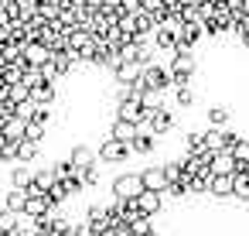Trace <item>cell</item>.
Instances as JSON below:
<instances>
[{
	"label": "cell",
	"mask_w": 249,
	"mask_h": 236,
	"mask_svg": "<svg viewBox=\"0 0 249 236\" xmlns=\"http://www.w3.org/2000/svg\"><path fill=\"white\" fill-rule=\"evenodd\" d=\"M140 103H143V110H147V113L160 110V106H164V89H154V86L140 89Z\"/></svg>",
	"instance_id": "obj_22"
},
{
	"label": "cell",
	"mask_w": 249,
	"mask_h": 236,
	"mask_svg": "<svg viewBox=\"0 0 249 236\" xmlns=\"http://www.w3.org/2000/svg\"><path fill=\"white\" fill-rule=\"evenodd\" d=\"M120 11L123 14H140L143 7H140V0H120Z\"/></svg>",
	"instance_id": "obj_32"
},
{
	"label": "cell",
	"mask_w": 249,
	"mask_h": 236,
	"mask_svg": "<svg viewBox=\"0 0 249 236\" xmlns=\"http://www.w3.org/2000/svg\"><path fill=\"white\" fill-rule=\"evenodd\" d=\"M99 161L103 164H123V161H130V144H123V140H116V137H109V130H106V140L99 144Z\"/></svg>",
	"instance_id": "obj_2"
},
{
	"label": "cell",
	"mask_w": 249,
	"mask_h": 236,
	"mask_svg": "<svg viewBox=\"0 0 249 236\" xmlns=\"http://www.w3.org/2000/svg\"><path fill=\"white\" fill-rule=\"evenodd\" d=\"M137 134H140V127L130 123V120H120V117H116V120L109 123V137H116V140H123V144H133Z\"/></svg>",
	"instance_id": "obj_14"
},
{
	"label": "cell",
	"mask_w": 249,
	"mask_h": 236,
	"mask_svg": "<svg viewBox=\"0 0 249 236\" xmlns=\"http://www.w3.org/2000/svg\"><path fill=\"white\" fill-rule=\"evenodd\" d=\"M113 82H120V86H130V82H137V76H140V65L137 62H126V59H120L113 69Z\"/></svg>",
	"instance_id": "obj_13"
},
{
	"label": "cell",
	"mask_w": 249,
	"mask_h": 236,
	"mask_svg": "<svg viewBox=\"0 0 249 236\" xmlns=\"http://www.w3.org/2000/svg\"><path fill=\"white\" fill-rule=\"evenodd\" d=\"M38 154H41V144H35V140H18V161L21 164H35L38 161Z\"/></svg>",
	"instance_id": "obj_24"
},
{
	"label": "cell",
	"mask_w": 249,
	"mask_h": 236,
	"mask_svg": "<svg viewBox=\"0 0 249 236\" xmlns=\"http://www.w3.org/2000/svg\"><path fill=\"white\" fill-rule=\"evenodd\" d=\"M31 99L38 103V106H52L55 99H58V89H55V82H38V86H31Z\"/></svg>",
	"instance_id": "obj_16"
},
{
	"label": "cell",
	"mask_w": 249,
	"mask_h": 236,
	"mask_svg": "<svg viewBox=\"0 0 249 236\" xmlns=\"http://www.w3.org/2000/svg\"><path fill=\"white\" fill-rule=\"evenodd\" d=\"M116 117L120 120H130V123H137V127H147V110H143V103H140V93H133V96H123V99H116Z\"/></svg>",
	"instance_id": "obj_1"
},
{
	"label": "cell",
	"mask_w": 249,
	"mask_h": 236,
	"mask_svg": "<svg viewBox=\"0 0 249 236\" xmlns=\"http://www.w3.org/2000/svg\"><path fill=\"white\" fill-rule=\"evenodd\" d=\"M21 59H24V65H45V62L52 59V48H48L45 41H28V45L21 48Z\"/></svg>",
	"instance_id": "obj_9"
},
{
	"label": "cell",
	"mask_w": 249,
	"mask_h": 236,
	"mask_svg": "<svg viewBox=\"0 0 249 236\" xmlns=\"http://www.w3.org/2000/svg\"><path fill=\"white\" fill-rule=\"evenodd\" d=\"M174 106H178V110H191V106H195V89H191L188 82H178V86H174Z\"/></svg>",
	"instance_id": "obj_26"
},
{
	"label": "cell",
	"mask_w": 249,
	"mask_h": 236,
	"mask_svg": "<svg viewBox=\"0 0 249 236\" xmlns=\"http://www.w3.org/2000/svg\"><path fill=\"white\" fill-rule=\"evenodd\" d=\"M116 62H120V48L109 45L106 38H96V48H92V55H89V65H96V69H113Z\"/></svg>",
	"instance_id": "obj_5"
},
{
	"label": "cell",
	"mask_w": 249,
	"mask_h": 236,
	"mask_svg": "<svg viewBox=\"0 0 249 236\" xmlns=\"http://www.w3.org/2000/svg\"><path fill=\"white\" fill-rule=\"evenodd\" d=\"M0 127H4V137H7V140H24V127H28V120L14 113V117H7Z\"/></svg>",
	"instance_id": "obj_19"
},
{
	"label": "cell",
	"mask_w": 249,
	"mask_h": 236,
	"mask_svg": "<svg viewBox=\"0 0 249 236\" xmlns=\"http://www.w3.org/2000/svg\"><path fill=\"white\" fill-rule=\"evenodd\" d=\"M181 147H184V154H201V151H208V147H205V130H188L184 140H181Z\"/></svg>",
	"instance_id": "obj_23"
},
{
	"label": "cell",
	"mask_w": 249,
	"mask_h": 236,
	"mask_svg": "<svg viewBox=\"0 0 249 236\" xmlns=\"http://www.w3.org/2000/svg\"><path fill=\"white\" fill-rule=\"evenodd\" d=\"M157 147H160V137H157V134H150L147 127H140V134H137V137H133V144H130V151H133V154H140V157L157 154Z\"/></svg>",
	"instance_id": "obj_8"
},
{
	"label": "cell",
	"mask_w": 249,
	"mask_h": 236,
	"mask_svg": "<svg viewBox=\"0 0 249 236\" xmlns=\"http://www.w3.org/2000/svg\"><path fill=\"white\" fill-rule=\"evenodd\" d=\"M143 236H160V233H157V229H150V233H143Z\"/></svg>",
	"instance_id": "obj_36"
},
{
	"label": "cell",
	"mask_w": 249,
	"mask_h": 236,
	"mask_svg": "<svg viewBox=\"0 0 249 236\" xmlns=\"http://www.w3.org/2000/svg\"><path fill=\"white\" fill-rule=\"evenodd\" d=\"M140 175H143V188H154V192H164V188H167L164 164H157V168H143Z\"/></svg>",
	"instance_id": "obj_17"
},
{
	"label": "cell",
	"mask_w": 249,
	"mask_h": 236,
	"mask_svg": "<svg viewBox=\"0 0 249 236\" xmlns=\"http://www.w3.org/2000/svg\"><path fill=\"white\" fill-rule=\"evenodd\" d=\"M137 209L147 212V216H160V209H164V195L154 192V188H143V192L137 195Z\"/></svg>",
	"instance_id": "obj_12"
},
{
	"label": "cell",
	"mask_w": 249,
	"mask_h": 236,
	"mask_svg": "<svg viewBox=\"0 0 249 236\" xmlns=\"http://www.w3.org/2000/svg\"><path fill=\"white\" fill-rule=\"evenodd\" d=\"M229 151H232V157L242 164V161H249V137H242V134H235L232 140H229Z\"/></svg>",
	"instance_id": "obj_27"
},
{
	"label": "cell",
	"mask_w": 249,
	"mask_h": 236,
	"mask_svg": "<svg viewBox=\"0 0 249 236\" xmlns=\"http://www.w3.org/2000/svg\"><path fill=\"white\" fill-rule=\"evenodd\" d=\"M208 168H212V175H232V171L239 168V161H235V157H232V151L225 147V151H212Z\"/></svg>",
	"instance_id": "obj_11"
},
{
	"label": "cell",
	"mask_w": 249,
	"mask_h": 236,
	"mask_svg": "<svg viewBox=\"0 0 249 236\" xmlns=\"http://www.w3.org/2000/svg\"><path fill=\"white\" fill-rule=\"evenodd\" d=\"M208 195L212 198H229L232 195V175H212L208 178Z\"/></svg>",
	"instance_id": "obj_18"
},
{
	"label": "cell",
	"mask_w": 249,
	"mask_h": 236,
	"mask_svg": "<svg viewBox=\"0 0 249 236\" xmlns=\"http://www.w3.org/2000/svg\"><path fill=\"white\" fill-rule=\"evenodd\" d=\"M147 130L157 134V137H167V134L174 130V110H167V106L154 110V113L147 117Z\"/></svg>",
	"instance_id": "obj_6"
},
{
	"label": "cell",
	"mask_w": 249,
	"mask_h": 236,
	"mask_svg": "<svg viewBox=\"0 0 249 236\" xmlns=\"http://www.w3.org/2000/svg\"><path fill=\"white\" fill-rule=\"evenodd\" d=\"M35 236H52V233H48L45 226H38V229H35Z\"/></svg>",
	"instance_id": "obj_34"
},
{
	"label": "cell",
	"mask_w": 249,
	"mask_h": 236,
	"mask_svg": "<svg viewBox=\"0 0 249 236\" xmlns=\"http://www.w3.org/2000/svg\"><path fill=\"white\" fill-rule=\"evenodd\" d=\"M31 120H38V123H45V127H52V120H55V113H52V106H38Z\"/></svg>",
	"instance_id": "obj_31"
},
{
	"label": "cell",
	"mask_w": 249,
	"mask_h": 236,
	"mask_svg": "<svg viewBox=\"0 0 249 236\" xmlns=\"http://www.w3.org/2000/svg\"><path fill=\"white\" fill-rule=\"evenodd\" d=\"M232 137H235V130H229V127H208L205 130V147L208 151H225Z\"/></svg>",
	"instance_id": "obj_10"
},
{
	"label": "cell",
	"mask_w": 249,
	"mask_h": 236,
	"mask_svg": "<svg viewBox=\"0 0 249 236\" xmlns=\"http://www.w3.org/2000/svg\"><path fill=\"white\" fill-rule=\"evenodd\" d=\"M99 168H103V161H96L92 168H86V171H79V178H82V185H86V188H99V181H103V175H99Z\"/></svg>",
	"instance_id": "obj_28"
},
{
	"label": "cell",
	"mask_w": 249,
	"mask_h": 236,
	"mask_svg": "<svg viewBox=\"0 0 249 236\" xmlns=\"http://www.w3.org/2000/svg\"><path fill=\"white\" fill-rule=\"evenodd\" d=\"M0 209H4V192H0Z\"/></svg>",
	"instance_id": "obj_37"
},
{
	"label": "cell",
	"mask_w": 249,
	"mask_h": 236,
	"mask_svg": "<svg viewBox=\"0 0 249 236\" xmlns=\"http://www.w3.org/2000/svg\"><path fill=\"white\" fill-rule=\"evenodd\" d=\"M232 198L249 205V171H242V168L232 171Z\"/></svg>",
	"instance_id": "obj_15"
},
{
	"label": "cell",
	"mask_w": 249,
	"mask_h": 236,
	"mask_svg": "<svg viewBox=\"0 0 249 236\" xmlns=\"http://www.w3.org/2000/svg\"><path fill=\"white\" fill-rule=\"evenodd\" d=\"M167 69H171L174 86H178V82H188V79L195 76L198 59H195V52H174V55H171V62H167Z\"/></svg>",
	"instance_id": "obj_3"
},
{
	"label": "cell",
	"mask_w": 249,
	"mask_h": 236,
	"mask_svg": "<svg viewBox=\"0 0 249 236\" xmlns=\"http://www.w3.org/2000/svg\"><path fill=\"white\" fill-rule=\"evenodd\" d=\"M205 120H208V127H229V120H232V110H229V106H222V103H218V106L212 103V106L205 110Z\"/></svg>",
	"instance_id": "obj_20"
},
{
	"label": "cell",
	"mask_w": 249,
	"mask_h": 236,
	"mask_svg": "<svg viewBox=\"0 0 249 236\" xmlns=\"http://www.w3.org/2000/svg\"><path fill=\"white\" fill-rule=\"evenodd\" d=\"M69 161H72V175H79V171L92 168V164L99 161V154H96L89 144H75V147L69 151Z\"/></svg>",
	"instance_id": "obj_7"
},
{
	"label": "cell",
	"mask_w": 249,
	"mask_h": 236,
	"mask_svg": "<svg viewBox=\"0 0 249 236\" xmlns=\"http://www.w3.org/2000/svg\"><path fill=\"white\" fill-rule=\"evenodd\" d=\"M45 130H48L45 123H38V120H28V127H24V137H28V140H35V144H41V140H45Z\"/></svg>",
	"instance_id": "obj_29"
},
{
	"label": "cell",
	"mask_w": 249,
	"mask_h": 236,
	"mask_svg": "<svg viewBox=\"0 0 249 236\" xmlns=\"http://www.w3.org/2000/svg\"><path fill=\"white\" fill-rule=\"evenodd\" d=\"M24 205H28V192H24V188H7V192H4V209L24 212Z\"/></svg>",
	"instance_id": "obj_25"
},
{
	"label": "cell",
	"mask_w": 249,
	"mask_h": 236,
	"mask_svg": "<svg viewBox=\"0 0 249 236\" xmlns=\"http://www.w3.org/2000/svg\"><path fill=\"white\" fill-rule=\"evenodd\" d=\"M0 164H18V140H4V151H0Z\"/></svg>",
	"instance_id": "obj_30"
},
{
	"label": "cell",
	"mask_w": 249,
	"mask_h": 236,
	"mask_svg": "<svg viewBox=\"0 0 249 236\" xmlns=\"http://www.w3.org/2000/svg\"><path fill=\"white\" fill-rule=\"evenodd\" d=\"M235 41H239V45L249 52V28H246V31H235Z\"/></svg>",
	"instance_id": "obj_33"
},
{
	"label": "cell",
	"mask_w": 249,
	"mask_h": 236,
	"mask_svg": "<svg viewBox=\"0 0 249 236\" xmlns=\"http://www.w3.org/2000/svg\"><path fill=\"white\" fill-rule=\"evenodd\" d=\"M109 188H113V195H116V198H137V195L143 192V175H140V171H126V175H116Z\"/></svg>",
	"instance_id": "obj_4"
},
{
	"label": "cell",
	"mask_w": 249,
	"mask_h": 236,
	"mask_svg": "<svg viewBox=\"0 0 249 236\" xmlns=\"http://www.w3.org/2000/svg\"><path fill=\"white\" fill-rule=\"evenodd\" d=\"M103 7H120V0H103Z\"/></svg>",
	"instance_id": "obj_35"
},
{
	"label": "cell",
	"mask_w": 249,
	"mask_h": 236,
	"mask_svg": "<svg viewBox=\"0 0 249 236\" xmlns=\"http://www.w3.org/2000/svg\"><path fill=\"white\" fill-rule=\"evenodd\" d=\"M31 178H35V171H31V164H11V188H28L31 185Z\"/></svg>",
	"instance_id": "obj_21"
}]
</instances>
